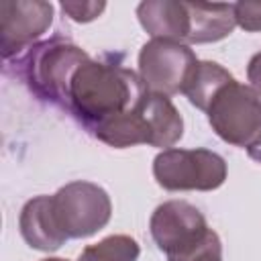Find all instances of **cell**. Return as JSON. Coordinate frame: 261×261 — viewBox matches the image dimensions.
Here are the masks:
<instances>
[{"label": "cell", "mask_w": 261, "mask_h": 261, "mask_svg": "<svg viewBox=\"0 0 261 261\" xmlns=\"http://www.w3.org/2000/svg\"><path fill=\"white\" fill-rule=\"evenodd\" d=\"M145 92L139 73L133 69L88 59L69 82L67 104L94 126L100 120L130 110Z\"/></svg>", "instance_id": "1"}, {"label": "cell", "mask_w": 261, "mask_h": 261, "mask_svg": "<svg viewBox=\"0 0 261 261\" xmlns=\"http://www.w3.org/2000/svg\"><path fill=\"white\" fill-rule=\"evenodd\" d=\"M212 130L234 147L261 145V96L247 84L230 82L206 110Z\"/></svg>", "instance_id": "2"}, {"label": "cell", "mask_w": 261, "mask_h": 261, "mask_svg": "<svg viewBox=\"0 0 261 261\" xmlns=\"http://www.w3.org/2000/svg\"><path fill=\"white\" fill-rule=\"evenodd\" d=\"M155 181L169 192H210L224 184L226 161L210 149H165L153 159Z\"/></svg>", "instance_id": "3"}, {"label": "cell", "mask_w": 261, "mask_h": 261, "mask_svg": "<svg viewBox=\"0 0 261 261\" xmlns=\"http://www.w3.org/2000/svg\"><path fill=\"white\" fill-rule=\"evenodd\" d=\"M51 206L61 232L67 239H86L102 230L112 216V202L104 188L75 179L51 196Z\"/></svg>", "instance_id": "4"}, {"label": "cell", "mask_w": 261, "mask_h": 261, "mask_svg": "<svg viewBox=\"0 0 261 261\" xmlns=\"http://www.w3.org/2000/svg\"><path fill=\"white\" fill-rule=\"evenodd\" d=\"M149 230L167 261H188L202 247L212 228H208L204 214L194 204L167 200L153 210Z\"/></svg>", "instance_id": "5"}, {"label": "cell", "mask_w": 261, "mask_h": 261, "mask_svg": "<svg viewBox=\"0 0 261 261\" xmlns=\"http://www.w3.org/2000/svg\"><path fill=\"white\" fill-rule=\"evenodd\" d=\"M198 63L190 45L169 39H151L139 51V77L147 92L173 96L184 86Z\"/></svg>", "instance_id": "6"}, {"label": "cell", "mask_w": 261, "mask_h": 261, "mask_svg": "<svg viewBox=\"0 0 261 261\" xmlns=\"http://www.w3.org/2000/svg\"><path fill=\"white\" fill-rule=\"evenodd\" d=\"M90 57L84 49L67 41H49L35 47L29 55V82L45 98L65 100L73 73Z\"/></svg>", "instance_id": "7"}, {"label": "cell", "mask_w": 261, "mask_h": 261, "mask_svg": "<svg viewBox=\"0 0 261 261\" xmlns=\"http://www.w3.org/2000/svg\"><path fill=\"white\" fill-rule=\"evenodd\" d=\"M53 22V4L43 0L0 2V47L10 57L37 41Z\"/></svg>", "instance_id": "8"}, {"label": "cell", "mask_w": 261, "mask_h": 261, "mask_svg": "<svg viewBox=\"0 0 261 261\" xmlns=\"http://www.w3.org/2000/svg\"><path fill=\"white\" fill-rule=\"evenodd\" d=\"M141 27L151 39H169L188 45L190 37V10L181 0H145L137 6Z\"/></svg>", "instance_id": "9"}, {"label": "cell", "mask_w": 261, "mask_h": 261, "mask_svg": "<svg viewBox=\"0 0 261 261\" xmlns=\"http://www.w3.org/2000/svg\"><path fill=\"white\" fill-rule=\"evenodd\" d=\"M137 110L147 126L151 147L165 151L184 137V118L167 96L145 92L137 102Z\"/></svg>", "instance_id": "10"}, {"label": "cell", "mask_w": 261, "mask_h": 261, "mask_svg": "<svg viewBox=\"0 0 261 261\" xmlns=\"http://www.w3.org/2000/svg\"><path fill=\"white\" fill-rule=\"evenodd\" d=\"M18 228L24 239V243L37 251H57L67 237L61 232L53 206H51V196H35L31 198L18 216Z\"/></svg>", "instance_id": "11"}, {"label": "cell", "mask_w": 261, "mask_h": 261, "mask_svg": "<svg viewBox=\"0 0 261 261\" xmlns=\"http://www.w3.org/2000/svg\"><path fill=\"white\" fill-rule=\"evenodd\" d=\"M190 10V37L188 45H202V43H216L226 39L234 22V8L232 4L224 2H188Z\"/></svg>", "instance_id": "12"}, {"label": "cell", "mask_w": 261, "mask_h": 261, "mask_svg": "<svg viewBox=\"0 0 261 261\" xmlns=\"http://www.w3.org/2000/svg\"><path fill=\"white\" fill-rule=\"evenodd\" d=\"M230 82H234L232 73L228 69H224L220 63L216 61H198L184 86V96L190 100V104H194L200 110H208V106L212 104V100L216 98V94L226 88Z\"/></svg>", "instance_id": "13"}, {"label": "cell", "mask_w": 261, "mask_h": 261, "mask_svg": "<svg viewBox=\"0 0 261 261\" xmlns=\"http://www.w3.org/2000/svg\"><path fill=\"white\" fill-rule=\"evenodd\" d=\"M90 128L102 143H106L114 149L149 145V133H147V126H145L139 110H137V104L130 110L110 116L106 120H100Z\"/></svg>", "instance_id": "14"}, {"label": "cell", "mask_w": 261, "mask_h": 261, "mask_svg": "<svg viewBox=\"0 0 261 261\" xmlns=\"http://www.w3.org/2000/svg\"><path fill=\"white\" fill-rule=\"evenodd\" d=\"M141 253L139 243L128 234H110L94 245H88L77 261H137Z\"/></svg>", "instance_id": "15"}, {"label": "cell", "mask_w": 261, "mask_h": 261, "mask_svg": "<svg viewBox=\"0 0 261 261\" xmlns=\"http://www.w3.org/2000/svg\"><path fill=\"white\" fill-rule=\"evenodd\" d=\"M234 22L247 33L261 31V2H234Z\"/></svg>", "instance_id": "16"}, {"label": "cell", "mask_w": 261, "mask_h": 261, "mask_svg": "<svg viewBox=\"0 0 261 261\" xmlns=\"http://www.w3.org/2000/svg\"><path fill=\"white\" fill-rule=\"evenodd\" d=\"M104 2H61V10L75 22H90L104 12Z\"/></svg>", "instance_id": "17"}, {"label": "cell", "mask_w": 261, "mask_h": 261, "mask_svg": "<svg viewBox=\"0 0 261 261\" xmlns=\"http://www.w3.org/2000/svg\"><path fill=\"white\" fill-rule=\"evenodd\" d=\"M188 261H222V243L214 230H210L208 239Z\"/></svg>", "instance_id": "18"}, {"label": "cell", "mask_w": 261, "mask_h": 261, "mask_svg": "<svg viewBox=\"0 0 261 261\" xmlns=\"http://www.w3.org/2000/svg\"><path fill=\"white\" fill-rule=\"evenodd\" d=\"M247 80H249V86L261 96V51L255 53V55L249 59V65H247Z\"/></svg>", "instance_id": "19"}, {"label": "cell", "mask_w": 261, "mask_h": 261, "mask_svg": "<svg viewBox=\"0 0 261 261\" xmlns=\"http://www.w3.org/2000/svg\"><path fill=\"white\" fill-rule=\"evenodd\" d=\"M43 261H67V259H59V257H47V259H43Z\"/></svg>", "instance_id": "20"}]
</instances>
